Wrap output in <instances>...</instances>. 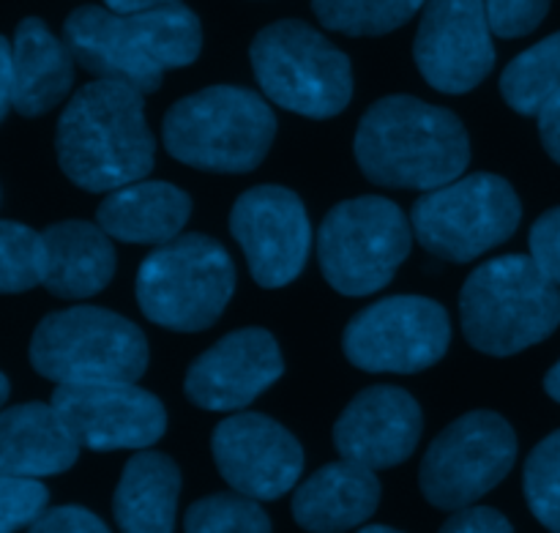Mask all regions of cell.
Here are the masks:
<instances>
[{
	"mask_svg": "<svg viewBox=\"0 0 560 533\" xmlns=\"http://www.w3.org/2000/svg\"><path fill=\"white\" fill-rule=\"evenodd\" d=\"M63 42L82 69L145 96L162 88L164 71L184 69L200 58L202 27L184 3L142 14L80 5L66 20Z\"/></svg>",
	"mask_w": 560,
	"mask_h": 533,
	"instance_id": "6da1fadb",
	"label": "cell"
},
{
	"mask_svg": "<svg viewBox=\"0 0 560 533\" xmlns=\"http://www.w3.org/2000/svg\"><path fill=\"white\" fill-rule=\"evenodd\" d=\"M55 151L66 178L85 192L109 195L145 181L156 162L145 96L113 80L82 85L60 115Z\"/></svg>",
	"mask_w": 560,
	"mask_h": 533,
	"instance_id": "7a4b0ae2",
	"label": "cell"
},
{
	"mask_svg": "<svg viewBox=\"0 0 560 533\" xmlns=\"http://www.w3.org/2000/svg\"><path fill=\"white\" fill-rule=\"evenodd\" d=\"M353 151L361 173L392 189H441L470 164L463 120L405 93L383 96L361 115Z\"/></svg>",
	"mask_w": 560,
	"mask_h": 533,
	"instance_id": "3957f363",
	"label": "cell"
},
{
	"mask_svg": "<svg viewBox=\"0 0 560 533\" xmlns=\"http://www.w3.org/2000/svg\"><path fill=\"white\" fill-rule=\"evenodd\" d=\"M459 323L479 354H523L560 326V288L530 255L495 257L465 279Z\"/></svg>",
	"mask_w": 560,
	"mask_h": 533,
	"instance_id": "277c9868",
	"label": "cell"
},
{
	"mask_svg": "<svg viewBox=\"0 0 560 533\" xmlns=\"http://www.w3.org/2000/svg\"><path fill=\"white\" fill-rule=\"evenodd\" d=\"M277 137V115L260 93L241 85H211L184 96L162 124L173 159L206 173H252Z\"/></svg>",
	"mask_w": 560,
	"mask_h": 533,
	"instance_id": "5b68a950",
	"label": "cell"
},
{
	"mask_svg": "<svg viewBox=\"0 0 560 533\" xmlns=\"http://www.w3.org/2000/svg\"><path fill=\"white\" fill-rule=\"evenodd\" d=\"M31 364L58 386L137 383L148 370V339L118 312L71 306L38 323L31 339Z\"/></svg>",
	"mask_w": 560,
	"mask_h": 533,
	"instance_id": "8992f818",
	"label": "cell"
},
{
	"mask_svg": "<svg viewBox=\"0 0 560 533\" xmlns=\"http://www.w3.org/2000/svg\"><path fill=\"white\" fill-rule=\"evenodd\" d=\"M235 293V266L219 241L202 233L156 246L137 271L142 315L170 332H206Z\"/></svg>",
	"mask_w": 560,
	"mask_h": 533,
	"instance_id": "52a82bcc",
	"label": "cell"
},
{
	"mask_svg": "<svg viewBox=\"0 0 560 533\" xmlns=\"http://www.w3.org/2000/svg\"><path fill=\"white\" fill-rule=\"evenodd\" d=\"M249 60L262 93L304 118H334L353 99L350 58L301 20L262 27L252 42Z\"/></svg>",
	"mask_w": 560,
	"mask_h": 533,
	"instance_id": "ba28073f",
	"label": "cell"
},
{
	"mask_svg": "<svg viewBox=\"0 0 560 533\" xmlns=\"http://www.w3.org/2000/svg\"><path fill=\"white\" fill-rule=\"evenodd\" d=\"M413 228L388 197L364 195L337 202L317 233V260L337 293L361 296L386 288L410 255Z\"/></svg>",
	"mask_w": 560,
	"mask_h": 533,
	"instance_id": "9c48e42d",
	"label": "cell"
},
{
	"mask_svg": "<svg viewBox=\"0 0 560 533\" xmlns=\"http://www.w3.org/2000/svg\"><path fill=\"white\" fill-rule=\"evenodd\" d=\"M523 219V202L506 178L492 173L463 175L424 192L410 211L416 241L448 263H470L495 250Z\"/></svg>",
	"mask_w": 560,
	"mask_h": 533,
	"instance_id": "30bf717a",
	"label": "cell"
},
{
	"mask_svg": "<svg viewBox=\"0 0 560 533\" xmlns=\"http://www.w3.org/2000/svg\"><path fill=\"white\" fill-rule=\"evenodd\" d=\"M517 460V436L495 410H470L446 427L421 460L419 485L435 509L463 512L495 490Z\"/></svg>",
	"mask_w": 560,
	"mask_h": 533,
	"instance_id": "8fae6325",
	"label": "cell"
},
{
	"mask_svg": "<svg viewBox=\"0 0 560 533\" xmlns=\"http://www.w3.org/2000/svg\"><path fill=\"white\" fill-rule=\"evenodd\" d=\"M452 321L446 306L424 296H392L361 310L348 323L342 350L364 372L413 375L446 356Z\"/></svg>",
	"mask_w": 560,
	"mask_h": 533,
	"instance_id": "7c38bea8",
	"label": "cell"
},
{
	"mask_svg": "<svg viewBox=\"0 0 560 533\" xmlns=\"http://www.w3.org/2000/svg\"><path fill=\"white\" fill-rule=\"evenodd\" d=\"M230 233L244 250L252 279L260 288H284L304 271L312 228L295 192L277 184L246 189L230 211Z\"/></svg>",
	"mask_w": 560,
	"mask_h": 533,
	"instance_id": "4fadbf2b",
	"label": "cell"
},
{
	"mask_svg": "<svg viewBox=\"0 0 560 533\" xmlns=\"http://www.w3.org/2000/svg\"><path fill=\"white\" fill-rule=\"evenodd\" d=\"M49 405L80 449L91 452L148 449L167 430L162 399L137 383L58 386Z\"/></svg>",
	"mask_w": 560,
	"mask_h": 533,
	"instance_id": "5bb4252c",
	"label": "cell"
},
{
	"mask_svg": "<svg viewBox=\"0 0 560 533\" xmlns=\"http://www.w3.org/2000/svg\"><path fill=\"white\" fill-rule=\"evenodd\" d=\"M413 58L435 91L468 93L495 66L485 0H427Z\"/></svg>",
	"mask_w": 560,
	"mask_h": 533,
	"instance_id": "9a60e30c",
	"label": "cell"
},
{
	"mask_svg": "<svg viewBox=\"0 0 560 533\" xmlns=\"http://www.w3.org/2000/svg\"><path fill=\"white\" fill-rule=\"evenodd\" d=\"M211 452L222 479L255 501L282 498L304 471V449L293 432L262 414H235L219 421Z\"/></svg>",
	"mask_w": 560,
	"mask_h": 533,
	"instance_id": "2e32d148",
	"label": "cell"
},
{
	"mask_svg": "<svg viewBox=\"0 0 560 533\" xmlns=\"http://www.w3.org/2000/svg\"><path fill=\"white\" fill-rule=\"evenodd\" d=\"M284 359L266 328H238L197 356L186 372L184 392L202 410L238 414L282 378Z\"/></svg>",
	"mask_w": 560,
	"mask_h": 533,
	"instance_id": "e0dca14e",
	"label": "cell"
},
{
	"mask_svg": "<svg viewBox=\"0 0 560 533\" xmlns=\"http://www.w3.org/2000/svg\"><path fill=\"white\" fill-rule=\"evenodd\" d=\"M424 416L413 394L397 386H370L355 394L334 425V447L348 463L370 471L394 468L419 447Z\"/></svg>",
	"mask_w": 560,
	"mask_h": 533,
	"instance_id": "ac0fdd59",
	"label": "cell"
},
{
	"mask_svg": "<svg viewBox=\"0 0 560 533\" xmlns=\"http://www.w3.org/2000/svg\"><path fill=\"white\" fill-rule=\"evenodd\" d=\"M377 503L381 482L375 471L339 460L295 487L293 518L310 533H345L366 523Z\"/></svg>",
	"mask_w": 560,
	"mask_h": 533,
	"instance_id": "d6986e66",
	"label": "cell"
},
{
	"mask_svg": "<svg viewBox=\"0 0 560 533\" xmlns=\"http://www.w3.org/2000/svg\"><path fill=\"white\" fill-rule=\"evenodd\" d=\"M80 457L52 405L25 403L0 414V476L42 479L69 471Z\"/></svg>",
	"mask_w": 560,
	"mask_h": 533,
	"instance_id": "ffe728a7",
	"label": "cell"
},
{
	"mask_svg": "<svg viewBox=\"0 0 560 533\" xmlns=\"http://www.w3.org/2000/svg\"><path fill=\"white\" fill-rule=\"evenodd\" d=\"M191 217V197L167 181H137L109 192L96 211V224L126 244H170Z\"/></svg>",
	"mask_w": 560,
	"mask_h": 533,
	"instance_id": "44dd1931",
	"label": "cell"
},
{
	"mask_svg": "<svg viewBox=\"0 0 560 533\" xmlns=\"http://www.w3.org/2000/svg\"><path fill=\"white\" fill-rule=\"evenodd\" d=\"M74 55L38 16L16 25L11 44L14 109L27 118L58 107L74 82Z\"/></svg>",
	"mask_w": 560,
	"mask_h": 533,
	"instance_id": "7402d4cb",
	"label": "cell"
},
{
	"mask_svg": "<svg viewBox=\"0 0 560 533\" xmlns=\"http://www.w3.org/2000/svg\"><path fill=\"white\" fill-rule=\"evenodd\" d=\"M47 274L44 288L58 299H91L115 277V250L98 224L58 222L44 230Z\"/></svg>",
	"mask_w": 560,
	"mask_h": 533,
	"instance_id": "603a6c76",
	"label": "cell"
},
{
	"mask_svg": "<svg viewBox=\"0 0 560 533\" xmlns=\"http://www.w3.org/2000/svg\"><path fill=\"white\" fill-rule=\"evenodd\" d=\"M178 496L180 471L167 454H135L115 487V523L120 533H173Z\"/></svg>",
	"mask_w": 560,
	"mask_h": 533,
	"instance_id": "cb8c5ba5",
	"label": "cell"
},
{
	"mask_svg": "<svg viewBox=\"0 0 560 533\" xmlns=\"http://www.w3.org/2000/svg\"><path fill=\"white\" fill-rule=\"evenodd\" d=\"M501 93L520 115H536L560 99V31L520 53L501 74Z\"/></svg>",
	"mask_w": 560,
	"mask_h": 533,
	"instance_id": "d4e9b609",
	"label": "cell"
},
{
	"mask_svg": "<svg viewBox=\"0 0 560 533\" xmlns=\"http://www.w3.org/2000/svg\"><path fill=\"white\" fill-rule=\"evenodd\" d=\"M427 0H312V11L328 31L345 36H383L413 20Z\"/></svg>",
	"mask_w": 560,
	"mask_h": 533,
	"instance_id": "484cf974",
	"label": "cell"
},
{
	"mask_svg": "<svg viewBox=\"0 0 560 533\" xmlns=\"http://www.w3.org/2000/svg\"><path fill=\"white\" fill-rule=\"evenodd\" d=\"M44 235L20 222H0V293H25L44 285Z\"/></svg>",
	"mask_w": 560,
	"mask_h": 533,
	"instance_id": "4316f807",
	"label": "cell"
},
{
	"mask_svg": "<svg viewBox=\"0 0 560 533\" xmlns=\"http://www.w3.org/2000/svg\"><path fill=\"white\" fill-rule=\"evenodd\" d=\"M186 533H271L260 501L241 493H217L191 503L184 518Z\"/></svg>",
	"mask_w": 560,
	"mask_h": 533,
	"instance_id": "83f0119b",
	"label": "cell"
},
{
	"mask_svg": "<svg viewBox=\"0 0 560 533\" xmlns=\"http://www.w3.org/2000/svg\"><path fill=\"white\" fill-rule=\"evenodd\" d=\"M525 498L547 531L560 533V430L547 436L525 463Z\"/></svg>",
	"mask_w": 560,
	"mask_h": 533,
	"instance_id": "f1b7e54d",
	"label": "cell"
},
{
	"mask_svg": "<svg viewBox=\"0 0 560 533\" xmlns=\"http://www.w3.org/2000/svg\"><path fill=\"white\" fill-rule=\"evenodd\" d=\"M49 493L36 479L0 476V533H14L33 525L47 512Z\"/></svg>",
	"mask_w": 560,
	"mask_h": 533,
	"instance_id": "f546056e",
	"label": "cell"
},
{
	"mask_svg": "<svg viewBox=\"0 0 560 533\" xmlns=\"http://www.w3.org/2000/svg\"><path fill=\"white\" fill-rule=\"evenodd\" d=\"M552 0H485L490 27L501 38H520L534 33L550 11Z\"/></svg>",
	"mask_w": 560,
	"mask_h": 533,
	"instance_id": "4dcf8cb0",
	"label": "cell"
},
{
	"mask_svg": "<svg viewBox=\"0 0 560 533\" xmlns=\"http://www.w3.org/2000/svg\"><path fill=\"white\" fill-rule=\"evenodd\" d=\"M530 257L560 288V206L541 213L530 228Z\"/></svg>",
	"mask_w": 560,
	"mask_h": 533,
	"instance_id": "1f68e13d",
	"label": "cell"
},
{
	"mask_svg": "<svg viewBox=\"0 0 560 533\" xmlns=\"http://www.w3.org/2000/svg\"><path fill=\"white\" fill-rule=\"evenodd\" d=\"M27 533H109L107 525L82 507L47 509Z\"/></svg>",
	"mask_w": 560,
	"mask_h": 533,
	"instance_id": "d6a6232c",
	"label": "cell"
},
{
	"mask_svg": "<svg viewBox=\"0 0 560 533\" xmlns=\"http://www.w3.org/2000/svg\"><path fill=\"white\" fill-rule=\"evenodd\" d=\"M441 533H514V529L495 509L470 507L454 512V518L443 525Z\"/></svg>",
	"mask_w": 560,
	"mask_h": 533,
	"instance_id": "836d02e7",
	"label": "cell"
},
{
	"mask_svg": "<svg viewBox=\"0 0 560 533\" xmlns=\"http://www.w3.org/2000/svg\"><path fill=\"white\" fill-rule=\"evenodd\" d=\"M539 135L541 146H545L547 153L560 164V99L547 104L539 113Z\"/></svg>",
	"mask_w": 560,
	"mask_h": 533,
	"instance_id": "e575fe53",
	"label": "cell"
},
{
	"mask_svg": "<svg viewBox=\"0 0 560 533\" xmlns=\"http://www.w3.org/2000/svg\"><path fill=\"white\" fill-rule=\"evenodd\" d=\"M14 107V82H11V47L0 36V120Z\"/></svg>",
	"mask_w": 560,
	"mask_h": 533,
	"instance_id": "d590c367",
	"label": "cell"
},
{
	"mask_svg": "<svg viewBox=\"0 0 560 533\" xmlns=\"http://www.w3.org/2000/svg\"><path fill=\"white\" fill-rule=\"evenodd\" d=\"M184 0H104V9L115 14H142V11L164 9V5H178Z\"/></svg>",
	"mask_w": 560,
	"mask_h": 533,
	"instance_id": "8d00e7d4",
	"label": "cell"
},
{
	"mask_svg": "<svg viewBox=\"0 0 560 533\" xmlns=\"http://www.w3.org/2000/svg\"><path fill=\"white\" fill-rule=\"evenodd\" d=\"M545 389H547V394H550V397L556 399V403H560V361H558L556 367H552L550 372H547Z\"/></svg>",
	"mask_w": 560,
	"mask_h": 533,
	"instance_id": "74e56055",
	"label": "cell"
},
{
	"mask_svg": "<svg viewBox=\"0 0 560 533\" xmlns=\"http://www.w3.org/2000/svg\"><path fill=\"white\" fill-rule=\"evenodd\" d=\"M359 533H402V531H394L388 529V525H366V529H361Z\"/></svg>",
	"mask_w": 560,
	"mask_h": 533,
	"instance_id": "f35d334b",
	"label": "cell"
},
{
	"mask_svg": "<svg viewBox=\"0 0 560 533\" xmlns=\"http://www.w3.org/2000/svg\"><path fill=\"white\" fill-rule=\"evenodd\" d=\"M5 399H9V381H5V375L0 372V405H3Z\"/></svg>",
	"mask_w": 560,
	"mask_h": 533,
	"instance_id": "ab89813d",
	"label": "cell"
}]
</instances>
